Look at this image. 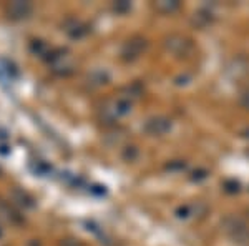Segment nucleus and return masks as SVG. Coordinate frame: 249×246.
<instances>
[{
  "label": "nucleus",
  "instance_id": "f257e3e1",
  "mask_svg": "<svg viewBox=\"0 0 249 246\" xmlns=\"http://www.w3.org/2000/svg\"><path fill=\"white\" fill-rule=\"evenodd\" d=\"M131 107L133 103L124 100L123 96H116V98L107 100L100 108V118L105 123H113L116 120H120L122 116H126L131 114Z\"/></svg>",
  "mask_w": 249,
  "mask_h": 246
},
{
  "label": "nucleus",
  "instance_id": "f03ea898",
  "mask_svg": "<svg viewBox=\"0 0 249 246\" xmlns=\"http://www.w3.org/2000/svg\"><path fill=\"white\" fill-rule=\"evenodd\" d=\"M48 62H50L52 72L60 75V76L71 75L75 72V68H77V62H75V58L65 50L53 52V54L48 57Z\"/></svg>",
  "mask_w": 249,
  "mask_h": 246
},
{
  "label": "nucleus",
  "instance_id": "7ed1b4c3",
  "mask_svg": "<svg viewBox=\"0 0 249 246\" xmlns=\"http://www.w3.org/2000/svg\"><path fill=\"white\" fill-rule=\"evenodd\" d=\"M223 231L231 240L238 243H246L249 240V225L238 216H228L223 220Z\"/></svg>",
  "mask_w": 249,
  "mask_h": 246
},
{
  "label": "nucleus",
  "instance_id": "20e7f679",
  "mask_svg": "<svg viewBox=\"0 0 249 246\" xmlns=\"http://www.w3.org/2000/svg\"><path fill=\"white\" fill-rule=\"evenodd\" d=\"M164 48L176 57H190L195 52V45L191 40L178 34H173L164 38Z\"/></svg>",
  "mask_w": 249,
  "mask_h": 246
},
{
  "label": "nucleus",
  "instance_id": "39448f33",
  "mask_svg": "<svg viewBox=\"0 0 249 246\" xmlns=\"http://www.w3.org/2000/svg\"><path fill=\"white\" fill-rule=\"evenodd\" d=\"M148 42L143 37H131L123 43L122 52H120V57L124 62H135L143 55V52L146 50Z\"/></svg>",
  "mask_w": 249,
  "mask_h": 246
},
{
  "label": "nucleus",
  "instance_id": "423d86ee",
  "mask_svg": "<svg viewBox=\"0 0 249 246\" xmlns=\"http://www.w3.org/2000/svg\"><path fill=\"white\" fill-rule=\"evenodd\" d=\"M143 130L151 136H163L171 130V120L163 115L151 116V118L146 120Z\"/></svg>",
  "mask_w": 249,
  "mask_h": 246
},
{
  "label": "nucleus",
  "instance_id": "0eeeda50",
  "mask_svg": "<svg viewBox=\"0 0 249 246\" xmlns=\"http://www.w3.org/2000/svg\"><path fill=\"white\" fill-rule=\"evenodd\" d=\"M5 12L12 20H23V19H29L32 15L34 5L30 2H10L7 3Z\"/></svg>",
  "mask_w": 249,
  "mask_h": 246
},
{
  "label": "nucleus",
  "instance_id": "6e6552de",
  "mask_svg": "<svg viewBox=\"0 0 249 246\" xmlns=\"http://www.w3.org/2000/svg\"><path fill=\"white\" fill-rule=\"evenodd\" d=\"M206 213V207L203 203H190V205H183L176 209V215L181 220H191V218H196V216H201Z\"/></svg>",
  "mask_w": 249,
  "mask_h": 246
},
{
  "label": "nucleus",
  "instance_id": "1a4fd4ad",
  "mask_svg": "<svg viewBox=\"0 0 249 246\" xmlns=\"http://www.w3.org/2000/svg\"><path fill=\"white\" fill-rule=\"evenodd\" d=\"M87 82L90 87H102L110 82V74L107 70H93L91 74H88Z\"/></svg>",
  "mask_w": 249,
  "mask_h": 246
},
{
  "label": "nucleus",
  "instance_id": "9d476101",
  "mask_svg": "<svg viewBox=\"0 0 249 246\" xmlns=\"http://www.w3.org/2000/svg\"><path fill=\"white\" fill-rule=\"evenodd\" d=\"M153 7L160 14H173L181 7V3L176 2V0H161V2H156Z\"/></svg>",
  "mask_w": 249,
  "mask_h": 246
},
{
  "label": "nucleus",
  "instance_id": "9b49d317",
  "mask_svg": "<svg viewBox=\"0 0 249 246\" xmlns=\"http://www.w3.org/2000/svg\"><path fill=\"white\" fill-rule=\"evenodd\" d=\"M142 94H143V88L140 87V85H136V83H133V85L124 87L123 92H122V95H120V96H123L124 100H128V102L133 103L135 100H138L140 96H142Z\"/></svg>",
  "mask_w": 249,
  "mask_h": 246
},
{
  "label": "nucleus",
  "instance_id": "f8f14e48",
  "mask_svg": "<svg viewBox=\"0 0 249 246\" xmlns=\"http://www.w3.org/2000/svg\"><path fill=\"white\" fill-rule=\"evenodd\" d=\"M67 34L70 35L71 38H82L85 37V35L88 34V29L85 25H83L82 22H77V20H73V25L71 27H67Z\"/></svg>",
  "mask_w": 249,
  "mask_h": 246
},
{
  "label": "nucleus",
  "instance_id": "ddd939ff",
  "mask_svg": "<svg viewBox=\"0 0 249 246\" xmlns=\"http://www.w3.org/2000/svg\"><path fill=\"white\" fill-rule=\"evenodd\" d=\"M12 198H14V201H17L20 207H23V208H32V207H34V200H32L27 193H22L20 189H14V193H12Z\"/></svg>",
  "mask_w": 249,
  "mask_h": 246
},
{
  "label": "nucleus",
  "instance_id": "4468645a",
  "mask_svg": "<svg viewBox=\"0 0 249 246\" xmlns=\"http://www.w3.org/2000/svg\"><path fill=\"white\" fill-rule=\"evenodd\" d=\"M213 20L211 17V14L210 12H206V10H199V12H196L195 14V19H193V23H195L196 27H204V25H208Z\"/></svg>",
  "mask_w": 249,
  "mask_h": 246
},
{
  "label": "nucleus",
  "instance_id": "2eb2a0df",
  "mask_svg": "<svg viewBox=\"0 0 249 246\" xmlns=\"http://www.w3.org/2000/svg\"><path fill=\"white\" fill-rule=\"evenodd\" d=\"M136 156H138V148L135 147V145H128V147H124L123 150V158L126 161H133Z\"/></svg>",
  "mask_w": 249,
  "mask_h": 246
},
{
  "label": "nucleus",
  "instance_id": "dca6fc26",
  "mask_svg": "<svg viewBox=\"0 0 249 246\" xmlns=\"http://www.w3.org/2000/svg\"><path fill=\"white\" fill-rule=\"evenodd\" d=\"M186 168V163H183L181 160H175V161H170L166 165V170L168 171H183Z\"/></svg>",
  "mask_w": 249,
  "mask_h": 246
},
{
  "label": "nucleus",
  "instance_id": "f3484780",
  "mask_svg": "<svg viewBox=\"0 0 249 246\" xmlns=\"http://www.w3.org/2000/svg\"><path fill=\"white\" fill-rule=\"evenodd\" d=\"M208 175H210V173H208V170H204V168H201V170H195L191 175V180L193 181H201V180H206Z\"/></svg>",
  "mask_w": 249,
  "mask_h": 246
},
{
  "label": "nucleus",
  "instance_id": "a211bd4d",
  "mask_svg": "<svg viewBox=\"0 0 249 246\" xmlns=\"http://www.w3.org/2000/svg\"><path fill=\"white\" fill-rule=\"evenodd\" d=\"M113 9L116 12H120V14H126V12L131 9V5H130V2H124V0H122V2H116L115 3Z\"/></svg>",
  "mask_w": 249,
  "mask_h": 246
},
{
  "label": "nucleus",
  "instance_id": "6ab92c4d",
  "mask_svg": "<svg viewBox=\"0 0 249 246\" xmlns=\"http://www.w3.org/2000/svg\"><path fill=\"white\" fill-rule=\"evenodd\" d=\"M239 103L243 105L244 108H248V110H249V88H248V90H244L243 94H241V96H239Z\"/></svg>",
  "mask_w": 249,
  "mask_h": 246
},
{
  "label": "nucleus",
  "instance_id": "aec40b11",
  "mask_svg": "<svg viewBox=\"0 0 249 246\" xmlns=\"http://www.w3.org/2000/svg\"><path fill=\"white\" fill-rule=\"evenodd\" d=\"M224 187H226V191H230V193H238L239 191V185L234 183V181H226Z\"/></svg>",
  "mask_w": 249,
  "mask_h": 246
},
{
  "label": "nucleus",
  "instance_id": "412c9836",
  "mask_svg": "<svg viewBox=\"0 0 249 246\" xmlns=\"http://www.w3.org/2000/svg\"><path fill=\"white\" fill-rule=\"evenodd\" d=\"M243 135H244V138H248V140H249V128H246V130L243 132Z\"/></svg>",
  "mask_w": 249,
  "mask_h": 246
},
{
  "label": "nucleus",
  "instance_id": "4be33fe9",
  "mask_svg": "<svg viewBox=\"0 0 249 246\" xmlns=\"http://www.w3.org/2000/svg\"><path fill=\"white\" fill-rule=\"evenodd\" d=\"M3 236V228H2V225H0V238Z\"/></svg>",
  "mask_w": 249,
  "mask_h": 246
}]
</instances>
